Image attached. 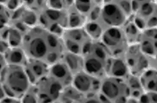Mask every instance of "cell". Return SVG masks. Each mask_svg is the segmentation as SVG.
I'll list each match as a JSON object with an SVG mask.
<instances>
[{
    "mask_svg": "<svg viewBox=\"0 0 157 103\" xmlns=\"http://www.w3.org/2000/svg\"><path fill=\"white\" fill-rule=\"evenodd\" d=\"M121 29L127 39L128 46L137 45L142 30H140L139 28L135 24L131 17H129L126 21V22L122 25Z\"/></svg>",
    "mask_w": 157,
    "mask_h": 103,
    "instance_id": "cell-19",
    "label": "cell"
},
{
    "mask_svg": "<svg viewBox=\"0 0 157 103\" xmlns=\"http://www.w3.org/2000/svg\"><path fill=\"white\" fill-rule=\"evenodd\" d=\"M22 47L29 59L43 61L49 66L60 60L65 53L62 38L40 26L27 31Z\"/></svg>",
    "mask_w": 157,
    "mask_h": 103,
    "instance_id": "cell-1",
    "label": "cell"
},
{
    "mask_svg": "<svg viewBox=\"0 0 157 103\" xmlns=\"http://www.w3.org/2000/svg\"><path fill=\"white\" fill-rule=\"evenodd\" d=\"M40 102H55L59 101L63 86L50 76L35 84Z\"/></svg>",
    "mask_w": 157,
    "mask_h": 103,
    "instance_id": "cell-11",
    "label": "cell"
},
{
    "mask_svg": "<svg viewBox=\"0 0 157 103\" xmlns=\"http://www.w3.org/2000/svg\"><path fill=\"white\" fill-rule=\"evenodd\" d=\"M123 57L129 73L136 77H139L146 69H151V60L152 58H156L147 57L141 52L137 45L128 46Z\"/></svg>",
    "mask_w": 157,
    "mask_h": 103,
    "instance_id": "cell-10",
    "label": "cell"
},
{
    "mask_svg": "<svg viewBox=\"0 0 157 103\" xmlns=\"http://www.w3.org/2000/svg\"><path fill=\"white\" fill-rule=\"evenodd\" d=\"M9 48H10V46L5 39H0V53L1 54L5 55Z\"/></svg>",
    "mask_w": 157,
    "mask_h": 103,
    "instance_id": "cell-34",
    "label": "cell"
},
{
    "mask_svg": "<svg viewBox=\"0 0 157 103\" xmlns=\"http://www.w3.org/2000/svg\"><path fill=\"white\" fill-rule=\"evenodd\" d=\"M84 98L85 95L70 84L63 87L58 101L59 103H82Z\"/></svg>",
    "mask_w": 157,
    "mask_h": 103,
    "instance_id": "cell-21",
    "label": "cell"
},
{
    "mask_svg": "<svg viewBox=\"0 0 157 103\" xmlns=\"http://www.w3.org/2000/svg\"><path fill=\"white\" fill-rule=\"evenodd\" d=\"M130 75L124 57L109 58L108 67L106 71V77H114L121 80H125L127 77Z\"/></svg>",
    "mask_w": 157,
    "mask_h": 103,
    "instance_id": "cell-15",
    "label": "cell"
},
{
    "mask_svg": "<svg viewBox=\"0 0 157 103\" xmlns=\"http://www.w3.org/2000/svg\"><path fill=\"white\" fill-rule=\"evenodd\" d=\"M110 55L101 42H93L84 55V71L97 78L106 77V71Z\"/></svg>",
    "mask_w": 157,
    "mask_h": 103,
    "instance_id": "cell-3",
    "label": "cell"
},
{
    "mask_svg": "<svg viewBox=\"0 0 157 103\" xmlns=\"http://www.w3.org/2000/svg\"><path fill=\"white\" fill-rule=\"evenodd\" d=\"M6 67H7V64H6L5 56L0 53V76L2 75V73L4 72V70L6 69Z\"/></svg>",
    "mask_w": 157,
    "mask_h": 103,
    "instance_id": "cell-35",
    "label": "cell"
},
{
    "mask_svg": "<svg viewBox=\"0 0 157 103\" xmlns=\"http://www.w3.org/2000/svg\"><path fill=\"white\" fill-rule=\"evenodd\" d=\"M61 60L65 63V65L67 67V69L70 70L73 76L79 72L84 71L85 61H84V56H82V55L65 51Z\"/></svg>",
    "mask_w": 157,
    "mask_h": 103,
    "instance_id": "cell-18",
    "label": "cell"
},
{
    "mask_svg": "<svg viewBox=\"0 0 157 103\" xmlns=\"http://www.w3.org/2000/svg\"><path fill=\"white\" fill-rule=\"evenodd\" d=\"M131 15V1L105 0L102 4L100 21L106 28H121Z\"/></svg>",
    "mask_w": 157,
    "mask_h": 103,
    "instance_id": "cell-2",
    "label": "cell"
},
{
    "mask_svg": "<svg viewBox=\"0 0 157 103\" xmlns=\"http://www.w3.org/2000/svg\"><path fill=\"white\" fill-rule=\"evenodd\" d=\"M63 45L66 52L73 53L84 56L93 41L89 38L84 28L67 29L62 36Z\"/></svg>",
    "mask_w": 157,
    "mask_h": 103,
    "instance_id": "cell-6",
    "label": "cell"
},
{
    "mask_svg": "<svg viewBox=\"0 0 157 103\" xmlns=\"http://www.w3.org/2000/svg\"><path fill=\"white\" fill-rule=\"evenodd\" d=\"M67 29L84 28L87 22L86 18L81 12H79L75 9L74 5L67 11Z\"/></svg>",
    "mask_w": 157,
    "mask_h": 103,
    "instance_id": "cell-25",
    "label": "cell"
},
{
    "mask_svg": "<svg viewBox=\"0 0 157 103\" xmlns=\"http://www.w3.org/2000/svg\"><path fill=\"white\" fill-rule=\"evenodd\" d=\"M2 2L10 12L18 10L24 5V1H20V0H7V1H2Z\"/></svg>",
    "mask_w": 157,
    "mask_h": 103,
    "instance_id": "cell-32",
    "label": "cell"
},
{
    "mask_svg": "<svg viewBox=\"0 0 157 103\" xmlns=\"http://www.w3.org/2000/svg\"><path fill=\"white\" fill-rule=\"evenodd\" d=\"M10 24V12L0 1V31L7 28Z\"/></svg>",
    "mask_w": 157,
    "mask_h": 103,
    "instance_id": "cell-30",
    "label": "cell"
},
{
    "mask_svg": "<svg viewBox=\"0 0 157 103\" xmlns=\"http://www.w3.org/2000/svg\"><path fill=\"white\" fill-rule=\"evenodd\" d=\"M137 46L147 57H157V28L144 29Z\"/></svg>",
    "mask_w": 157,
    "mask_h": 103,
    "instance_id": "cell-14",
    "label": "cell"
},
{
    "mask_svg": "<svg viewBox=\"0 0 157 103\" xmlns=\"http://www.w3.org/2000/svg\"><path fill=\"white\" fill-rule=\"evenodd\" d=\"M96 0H89V1H80L75 0L74 1V6L79 12H81L85 18L89 14V12L93 9V7L95 5Z\"/></svg>",
    "mask_w": 157,
    "mask_h": 103,
    "instance_id": "cell-28",
    "label": "cell"
},
{
    "mask_svg": "<svg viewBox=\"0 0 157 103\" xmlns=\"http://www.w3.org/2000/svg\"><path fill=\"white\" fill-rule=\"evenodd\" d=\"M138 77L145 92H157V69H146Z\"/></svg>",
    "mask_w": 157,
    "mask_h": 103,
    "instance_id": "cell-20",
    "label": "cell"
},
{
    "mask_svg": "<svg viewBox=\"0 0 157 103\" xmlns=\"http://www.w3.org/2000/svg\"><path fill=\"white\" fill-rule=\"evenodd\" d=\"M6 97H7V94H6V92L5 86L3 84V82H2L1 78H0V101L4 100Z\"/></svg>",
    "mask_w": 157,
    "mask_h": 103,
    "instance_id": "cell-37",
    "label": "cell"
},
{
    "mask_svg": "<svg viewBox=\"0 0 157 103\" xmlns=\"http://www.w3.org/2000/svg\"><path fill=\"white\" fill-rule=\"evenodd\" d=\"M74 5V0H48L47 7L55 11L67 12Z\"/></svg>",
    "mask_w": 157,
    "mask_h": 103,
    "instance_id": "cell-26",
    "label": "cell"
},
{
    "mask_svg": "<svg viewBox=\"0 0 157 103\" xmlns=\"http://www.w3.org/2000/svg\"><path fill=\"white\" fill-rule=\"evenodd\" d=\"M38 26L61 37L67 29V12L55 11L48 8L45 9L39 14Z\"/></svg>",
    "mask_w": 157,
    "mask_h": 103,
    "instance_id": "cell-8",
    "label": "cell"
},
{
    "mask_svg": "<svg viewBox=\"0 0 157 103\" xmlns=\"http://www.w3.org/2000/svg\"><path fill=\"white\" fill-rule=\"evenodd\" d=\"M82 103H103V101L101 99L99 92H98L95 94H91V95L85 96Z\"/></svg>",
    "mask_w": 157,
    "mask_h": 103,
    "instance_id": "cell-33",
    "label": "cell"
},
{
    "mask_svg": "<svg viewBox=\"0 0 157 103\" xmlns=\"http://www.w3.org/2000/svg\"><path fill=\"white\" fill-rule=\"evenodd\" d=\"M24 70L30 84H36L37 83L48 76L49 65L38 60L28 59L26 64L24 65Z\"/></svg>",
    "mask_w": 157,
    "mask_h": 103,
    "instance_id": "cell-13",
    "label": "cell"
},
{
    "mask_svg": "<svg viewBox=\"0 0 157 103\" xmlns=\"http://www.w3.org/2000/svg\"><path fill=\"white\" fill-rule=\"evenodd\" d=\"M48 76L58 81L63 87H66L72 84L73 74L61 60L49 66Z\"/></svg>",
    "mask_w": 157,
    "mask_h": 103,
    "instance_id": "cell-16",
    "label": "cell"
},
{
    "mask_svg": "<svg viewBox=\"0 0 157 103\" xmlns=\"http://www.w3.org/2000/svg\"><path fill=\"white\" fill-rule=\"evenodd\" d=\"M131 18L140 30L157 28L156 1H131Z\"/></svg>",
    "mask_w": 157,
    "mask_h": 103,
    "instance_id": "cell-5",
    "label": "cell"
},
{
    "mask_svg": "<svg viewBox=\"0 0 157 103\" xmlns=\"http://www.w3.org/2000/svg\"><path fill=\"white\" fill-rule=\"evenodd\" d=\"M4 56L7 66H15L22 68H24L29 59L22 46L10 47Z\"/></svg>",
    "mask_w": 157,
    "mask_h": 103,
    "instance_id": "cell-17",
    "label": "cell"
},
{
    "mask_svg": "<svg viewBox=\"0 0 157 103\" xmlns=\"http://www.w3.org/2000/svg\"><path fill=\"white\" fill-rule=\"evenodd\" d=\"M0 103H22L21 100L18 98H13V97H6L4 100L0 101Z\"/></svg>",
    "mask_w": 157,
    "mask_h": 103,
    "instance_id": "cell-36",
    "label": "cell"
},
{
    "mask_svg": "<svg viewBox=\"0 0 157 103\" xmlns=\"http://www.w3.org/2000/svg\"><path fill=\"white\" fill-rule=\"evenodd\" d=\"M100 42L111 57H123L128 47L121 28H106Z\"/></svg>",
    "mask_w": 157,
    "mask_h": 103,
    "instance_id": "cell-9",
    "label": "cell"
},
{
    "mask_svg": "<svg viewBox=\"0 0 157 103\" xmlns=\"http://www.w3.org/2000/svg\"><path fill=\"white\" fill-rule=\"evenodd\" d=\"M124 82L127 85L129 98H132L134 100H137L145 92L138 77L130 74L127 77V78L124 80Z\"/></svg>",
    "mask_w": 157,
    "mask_h": 103,
    "instance_id": "cell-24",
    "label": "cell"
},
{
    "mask_svg": "<svg viewBox=\"0 0 157 103\" xmlns=\"http://www.w3.org/2000/svg\"><path fill=\"white\" fill-rule=\"evenodd\" d=\"M0 78L5 86L7 97L20 99L31 85L22 67L7 66L0 76Z\"/></svg>",
    "mask_w": 157,
    "mask_h": 103,
    "instance_id": "cell-4",
    "label": "cell"
},
{
    "mask_svg": "<svg viewBox=\"0 0 157 103\" xmlns=\"http://www.w3.org/2000/svg\"><path fill=\"white\" fill-rule=\"evenodd\" d=\"M71 84L83 95L87 96L99 92L101 79L82 71L73 76Z\"/></svg>",
    "mask_w": 157,
    "mask_h": 103,
    "instance_id": "cell-12",
    "label": "cell"
},
{
    "mask_svg": "<svg viewBox=\"0 0 157 103\" xmlns=\"http://www.w3.org/2000/svg\"><path fill=\"white\" fill-rule=\"evenodd\" d=\"M137 103H157V92H144L137 100Z\"/></svg>",
    "mask_w": 157,
    "mask_h": 103,
    "instance_id": "cell-31",
    "label": "cell"
},
{
    "mask_svg": "<svg viewBox=\"0 0 157 103\" xmlns=\"http://www.w3.org/2000/svg\"><path fill=\"white\" fill-rule=\"evenodd\" d=\"M99 93L109 103H124L129 98L124 80L109 77L101 79Z\"/></svg>",
    "mask_w": 157,
    "mask_h": 103,
    "instance_id": "cell-7",
    "label": "cell"
},
{
    "mask_svg": "<svg viewBox=\"0 0 157 103\" xmlns=\"http://www.w3.org/2000/svg\"><path fill=\"white\" fill-rule=\"evenodd\" d=\"M40 103H59V101H55V102H40Z\"/></svg>",
    "mask_w": 157,
    "mask_h": 103,
    "instance_id": "cell-39",
    "label": "cell"
},
{
    "mask_svg": "<svg viewBox=\"0 0 157 103\" xmlns=\"http://www.w3.org/2000/svg\"><path fill=\"white\" fill-rule=\"evenodd\" d=\"M84 29L93 42H100L106 27L99 20L95 22H86Z\"/></svg>",
    "mask_w": 157,
    "mask_h": 103,
    "instance_id": "cell-22",
    "label": "cell"
},
{
    "mask_svg": "<svg viewBox=\"0 0 157 103\" xmlns=\"http://www.w3.org/2000/svg\"><path fill=\"white\" fill-rule=\"evenodd\" d=\"M24 5L29 10L34 12L38 15L41 13L45 9H47V1L42 0H30L24 1Z\"/></svg>",
    "mask_w": 157,
    "mask_h": 103,
    "instance_id": "cell-29",
    "label": "cell"
},
{
    "mask_svg": "<svg viewBox=\"0 0 157 103\" xmlns=\"http://www.w3.org/2000/svg\"><path fill=\"white\" fill-rule=\"evenodd\" d=\"M124 103H137V101L136 100H134L132 98H128Z\"/></svg>",
    "mask_w": 157,
    "mask_h": 103,
    "instance_id": "cell-38",
    "label": "cell"
},
{
    "mask_svg": "<svg viewBox=\"0 0 157 103\" xmlns=\"http://www.w3.org/2000/svg\"><path fill=\"white\" fill-rule=\"evenodd\" d=\"M22 103H40L35 84H31L20 98Z\"/></svg>",
    "mask_w": 157,
    "mask_h": 103,
    "instance_id": "cell-27",
    "label": "cell"
},
{
    "mask_svg": "<svg viewBox=\"0 0 157 103\" xmlns=\"http://www.w3.org/2000/svg\"><path fill=\"white\" fill-rule=\"evenodd\" d=\"M24 33L18 29L17 28L13 27L12 25H9L5 29L4 39L8 43L10 47H18L22 46L24 41Z\"/></svg>",
    "mask_w": 157,
    "mask_h": 103,
    "instance_id": "cell-23",
    "label": "cell"
}]
</instances>
